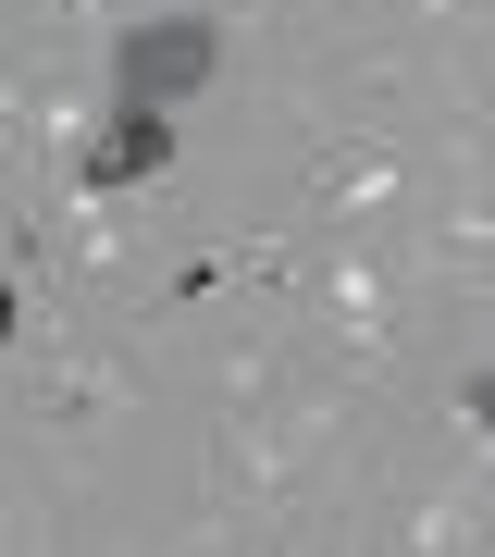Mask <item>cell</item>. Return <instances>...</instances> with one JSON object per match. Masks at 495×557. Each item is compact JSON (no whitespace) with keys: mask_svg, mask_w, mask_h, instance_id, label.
Masks as SVG:
<instances>
[{"mask_svg":"<svg viewBox=\"0 0 495 557\" xmlns=\"http://www.w3.org/2000/svg\"><path fill=\"white\" fill-rule=\"evenodd\" d=\"M198 62H211V38H198V25H174V38H137V50H124V87H137V100H161V87H186L198 75Z\"/></svg>","mask_w":495,"mask_h":557,"instance_id":"6da1fadb","label":"cell"}]
</instances>
